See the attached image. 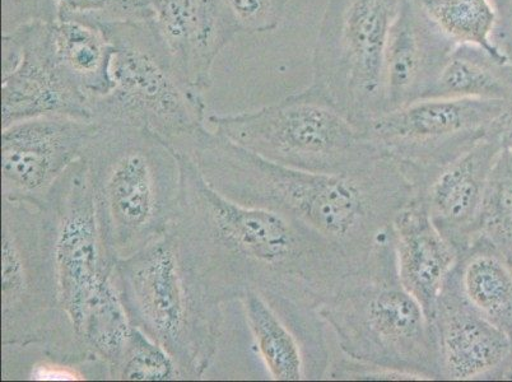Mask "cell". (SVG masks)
Returning a JSON list of instances; mask_svg holds the SVG:
<instances>
[{"label":"cell","instance_id":"obj_13","mask_svg":"<svg viewBox=\"0 0 512 382\" xmlns=\"http://www.w3.org/2000/svg\"><path fill=\"white\" fill-rule=\"evenodd\" d=\"M97 121L43 116L2 129V199L44 204L60 176L81 160Z\"/></svg>","mask_w":512,"mask_h":382},{"label":"cell","instance_id":"obj_26","mask_svg":"<svg viewBox=\"0 0 512 382\" xmlns=\"http://www.w3.org/2000/svg\"><path fill=\"white\" fill-rule=\"evenodd\" d=\"M109 379L121 381L183 380L179 368L170 354L134 326L123 353L109 370Z\"/></svg>","mask_w":512,"mask_h":382},{"label":"cell","instance_id":"obj_1","mask_svg":"<svg viewBox=\"0 0 512 382\" xmlns=\"http://www.w3.org/2000/svg\"><path fill=\"white\" fill-rule=\"evenodd\" d=\"M179 152L181 191L169 232L200 291L217 305L256 292L286 319L318 314L353 274L369 264L300 222L242 206L204 180Z\"/></svg>","mask_w":512,"mask_h":382},{"label":"cell","instance_id":"obj_15","mask_svg":"<svg viewBox=\"0 0 512 382\" xmlns=\"http://www.w3.org/2000/svg\"><path fill=\"white\" fill-rule=\"evenodd\" d=\"M455 46L420 0H402L385 49V114L425 100Z\"/></svg>","mask_w":512,"mask_h":382},{"label":"cell","instance_id":"obj_30","mask_svg":"<svg viewBox=\"0 0 512 382\" xmlns=\"http://www.w3.org/2000/svg\"><path fill=\"white\" fill-rule=\"evenodd\" d=\"M483 380L512 381V343L509 354H507L501 365L495 368Z\"/></svg>","mask_w":512,"mask_h":382},{"label":"cell","instance_id":"obj_11","mask_svg":"<svg viewBox=\"0 0 512 382\" xmlns=\"http://www.w3.org/2000/svg\"><path fill=\"white\" fill-rule=\"evenodd\" d=\"M44 204L54 228L60 307L81 344L79 330L88 311L116 290L115 263L102 244L83 158L60 176Z\"/></svg>","mask_w":512,"mask_h":382},{"label":"cell","instance_id":"obj_18","mask_svg":"<svg viewBox=\"0 0 512 382\" xmlns=\"http://www.w3.org/2000/svg\"><path fill=\"white\" fill-rule=\"evenodd\" d=\"M392 239L399 282L432 323L436 302L458 264L459 251L437 230L417 195L395 216Z\"/></svg>","mask_w":512,"mask_h":382},{"label":"cell","instance_id":"obj_9","mask_svg":"<svg viewBox=\"0 0 512 382\" xmlns=\"http://www.w3.org/2000/svg\"><path fill=\"white\" fill-rule=\"evenodd\" d=\"M400 3L330 0L320 23L311 86L363 130L385 114V49Z\"/></svg>","mask_w":512,"mask_h":382},{"label":"cell","instance_id":"obj_7","mask_svg":"<svg viewBox=\"0 0 512 382\" xmlns=\"http://www.w3.org/2000/svg\"><path fill=\"white\" fill-rule=\"evenodd\" d=\"M214 132L265 160L320 174H357L386 155L346 115L310 86L262 109L212 115Z\"/></svg>","mask_w":512,"mask_h":382},{"label":"cell","instance_id":"obj_24","mask_svg":"<svg viewBox=\"0 0 512 382\" xmlns=\"http://www.w3.org/2000/svg\"><path fill=\"white\" fill-rule=\"evenodd\" d=\"M420 2L428 16L456 45H477L491 53H500L492 43L496 11L491 0H420Z\"/></svg>","mask_w":512,"mask_h":382},{"label":"cell","instance_id":"obj_17","mask_svg":"<svg viewBox=\"0 0 512 382\" xmlns=\"http://www.w3.org/2000/svg\"><path fill=\"white\" fill-rule=\"evenodd\" d=\"M501 152L495 139H484L442 166L416 193L437 230L460 255L477 239L484 194Z\"/></svg>","mask_w":512,"mask_h":382},{"label":"cell","instance_id":"obj_29","mask_svg":"<svg viewBox=\"0 0 512 382\" xmlns=\"http://www.w3.org/2000/svg\"><path fill=\"white\" fill-rule=\"evenodd\" d=\"M490 138L500 144L502 151L512 155V100L507 101L504 111L492 124Z\"/></svg>","mask_w":512,"mask_h":382},{"label":"cell","instance_id":"obj_22","mask_svg":"<svg viewBox=\"0 0 512 382\" xmlns=\"http://www.w3.org/2000/svg\"><path fill=\"white\" fill-rule=\"evenodd\" d=\"M428 99L512 100V65L481 46L456 45Z\"/></svg>","mask_w":512,"mask_h":382},{"label":"cell","instance_id":"obj_5","mask_svg":"<svg viewBox=\"0 0 512 382\" xmlns=\"http://www.w3.org/2000/svg\"><path fill=\"white\" fill-rule=\"evenodd\" d=\"M113 281L129 323L170 354L181 379H202L220 344L222 306L200 291L170 234L116 262Z\"/></svg>","mask_w":512,"mask_h":382},{"label":"cell","instance_id":"obj_14","mask_svg":"<svg viewBox=\"0 0 512 382\" xmlns=\"http://www.w3.org/2000/svg\"><path fill=\"white\" fill-rule=\"evenodd\" d=\"M152 22L186 82L203 93L214 62L242 32L226 0H150Z\"/></svg>","mask_w":512,"mask_h":382},{"label":"cell","instance_id":"obj_27","mask_svg":"<svg viewBox=\"0 0 512 382\" xmlns=\"http://www.w3.org/2000/svg\"><path fill=\"white\" fill-rule=\"evenodd\" d=\"M242 32L264 34L277 29L283 15L278 0H226Z\"/></svg>","mask_w":512,"mask_h":382},{"label":"cell","instance_id":"obj_8","mask_svg":"<svg viewBox=\"0 0 512 382\" xmlns=\"http://www.w3.org/2000/svg\"><path fill=\"white\" fill-rule=\"evenodd\" d=\"M100 27L114 48V88L92 102L93 120L151 130L174 148L204 128L203 92L181 77L152 18Z\"/></svg>","mask_w":512,"mask_h":382},{"label":"cell","instance_id":"obj_20","mask_svg":"<svg viewBox=\"0 0 512 382\" xmlns=\"http://www.w3.org/2000/svg\"><path fill=\"white\" fill-rule=\"evenodd\" d=\"M460 290L470 305L512 340V267L483 237L459 256Z\"/></svg>","mask_w":512,"mask_h":382},{"label":"cell","instance_id":"obj_12","mask_svg":"<svg viewBox=\"0 0 512 382\" xmlns=\"http://www.w3.org/2000/svg\"><path fill=\"white\" fill-rule=\"evenodd\" d=\"M43 116L93 120L91 100L55 55L50 23L31 22L2 36V129Z\"/></svg>","mask_w":512,"mask_h":382},{"label":"cell","instance_id":"obj_16","mask_svg":"<svg viewBox=\"0 0 512 382\" xmlns=\"http://www.w3.org/2000/svg\"><path fill=\"white\" fill-rule=\"evenodd\" d=\"M432 325L442 380H483L510 352L511 338L469 304L460 290L455 268L436 302Z\"/></svg>","mask_w":512,"mask_h":382},{"label":"cell","instance_id":"obj_25","mask_svg":"<svg viewBox=\"0 0 512 382\" xmlns=\"http://www.w3.org/2000/svg\"><path fill=\"white\" fill-rule=\"evenodd\" d=\"M490 242L512 267V155L502 151L484 194L478 236Z\"/></svg>","mask_w":512,"mask_h":382},{"label":"cell","instance_id":"obj_28","mask_svg":"<svg viewBox=\"0 0 512 382\" xmlns=\"http://www.w3.org/2000/svg\"><path fill=\"white\" fill-rule=\"evenodd\" d=\"M496 11L492 43L512 65V0H491Z\"/></svg>","mask_w":512,"mask_h":382},{"label":"cell","instance_id":"obj_2","mask_svg":"<svg viewBox=\"0 0 512 382\" xmlns=\"http://www.w3.org/2000/svg\"><path fill=\"white\" fill-rule=\"evenodd\" d=\"M176 151L223 197L300 222L362 264L392 241L395 216L416 195L389 156L357 174H320L277 165L206 127Z\"/></svg>","mask_w":512,"mask_h":382},{"label":"cell","instance_id":"obj_31","mask_svg":"<svg viewBox=\"0 0 512 382\" xmlns=\"http://www.w3.org/2000/svg\"><path fill=\"white\" fill-rule=\"evenodd\" d=\"M279 4H281V7L283 9L286 8V4L288 3V0H278Z\"/></svg>","mask_w":512,"mask_h":382},{"label":"cell","instance_id":"obj_6","mask_svg":"<svg viewBox=\"0 0 512 382\" xmlns=\"http://www.w3.org/2000/svg\"><path fill=\"white\" fill-rule=\"evenodd\" d=\"M2 347L41 348L65 366L95 363L60 307L54 228L45 204L2 199Z\"/></svg>","mask_w":512,"mask_h":382},{"label":"cell","instance_id":"obj_10","mask_svg":"<svg viewBox=\"0 0 512 382\" xmlns=\"http://www.w3.org/2000/svg\"><path fill=\"white\" fill-rule=\"evenodd\" d=\"M506 104L482 99L421 100L379 116L366 133L399 163L417 193L442 166L490 138L492 124Z\"/></svg>","mask_w":512,"mask_h":382},{"label":"cell","instance_id":"obj_21","mask_svg":"<svg viewBox=\"0 0 512 382\" xmlns=\"http://www.w3.org/2000/svg\"><path fill=\"white\" fill-rule=\"evenodd\" d=\"M50 29L60 65L91 104L109 95L114 88V48L105 31L81 21L50 23Z\"/></svg>","mask_w":512,"mask_h":382},{"label":"cell","instance_id":"obj_23","mask_svg":"<svg viewBox=\"0 0 512 382\" xmlns=\"http://www.w3.org/2000/svg\"><path fill=\"white\" fill-rule=\"evenodd\" d=\"M152 18L150 0H3V34L26 23H107Z\"/></svg>","mask_w":512,"mask_h":382},{"label":"cell","instance_id":"obj_3","mask_svg":"<svg viewBox=\"0 0 512 382\" xmlns=\"http://www.w3.org/2000/svg\"><path fill=\"white\" fill-rule=\"evenodd\" d=\"M82 158L111 262L130 258L169 234L181 191L180 155L169 142L148 129L97 121Z\"/></svg>","mask_w":512,"mask_h":382},{"label":"cell","instance_id":"obj_4","mask_svg":"<svg viewBox=\"0 0 512 382\" xmlns=\"http://www.w3.org/2000/svg\"><path fill=\"white\" fill-rule=\"evenodd\" d=\"M318 314L348 360L397 380H442L434 325L399 282L393 239Z\"/></svg>","mask_w":512,"mask_h":382},{"label":"cell","instance_id":"obj_19","mask_svg":"<svg viewBox=\"0 0 512 382\" xmlns=\"http://www.w3.org/2000/svg\"><path fill=\"white\" fill-rule=\"evenodd\" d=\"M241 302L256 347L273 380L309 379V366L314 379L325 375L304 337L269 304L267 298L251 292Z\"/></svg>","mask_w":512,"mask_h":382}]
</instances>
